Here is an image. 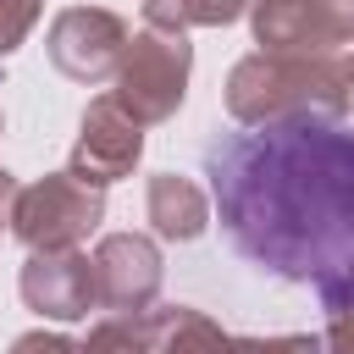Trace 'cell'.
<instances>
[{
	"mask_svg": "<svg viewBox=\"0 0 354 354\" xmlns=\"http://www.w3.org/2000/svg\"><path fill=\"white\" fill-rule=\"evenodd\" d=\"M210 183L243 260L310 282L321 304L354 293V138L332 116L260 122L210 144Z\"/></svg>",
	"mask_w": 354,
	"mask_h": 354,
	"instance_id": "cell-1",
	"label": "cell"
},
{
	"mask_svg": "<svg viewBox=\"0 0 354 354\" xmlns=\"http://www.w3.org/2000/svg\"><path fill=\"white\" fill-rule=\"evenodd\" d=\"M348 72L332 50H254L227 72V116L243 127L288 116H343Z\"/></svg>",
	"mask_w": 354,
	"mask_h": 354,
	"instance_id": "cell-2",
	"label": "cell"
},
{
	"mask_svg": "<svg viewBox=\"0 0 354 354\" xmlns=\"http://www.w3.org/2000/svg\"><path fill=\"white\" fill-rule=\"evenodd\" d=\"M188 72H194V44L171 28H138L122 50L116 66V100L149 127L177 116L183 94H188Z\"/></svg>",
	"mask_w": 354,
	"mask_h": 354,
	"instance_id": "cell-3",
	"label": "cell"
},
{
	"mask_svg": "<svg viewBox=\"0 0 354 354\" xmlns=\"http://www.w3.org/2000/svg\"><path fill=\"white\" fill-rule=\"evenodd\" d=\"M100 221H105V188L72 177V171H50V177L17 188V205H11V232L28 249H72Z\"/></svg>",
	"mask_w": 354,
	"mask_h": 354,
	"instance_id": "cell-4",
	"label": "cell"
},
{
	"mask_svg": "<svg viewBox=\"0 0 354 354\" xmlns=\"http://www.w3.org/2000/svg\"><path fill=\"white\" fill-rule=\"evenodd\" d=\"M127 22L105 6H66L50 22V61L72 83H111L127 50Z\"/></svg>",
	"mask_w": 354,
	"mask_h": 354,
	"instance_id": "cell-5",
	"label": "cell"
},
{
	"mask_svg": "<svg viewBox=\"0 0 354 354\" xmlns=\"http://www.w3.org/2000/svg\"><path fill=\"white\" fill-rule=\"evenodd\" d=\"M144 155V122L116 100V94H100L88 100L83 122H77V144H72V177L94 183V188H111L122 183Z\"/></svg>",
	"mask_w": 354,
	"mask_h": 354,
	"instance_id": "cell-6",
	"label": "cell"
},
{
	"mask_svg": "<svg viewBox=\"0 0 354 354\" xmlns=\"http://www.w3.org/2000/svg\"><path fill=\"white\" fill-rule=\"evenodd\" d=\"M254 44L266 50H332L354 44V0H254Z\"/></svg>",
	"mask_w": 354,
	"mask_h": 354,
	"instance_id": "cell-7",
	"label": "cell"
},
{
	"mask_svg": "<svg viewBox=\"0 0 354 354\" xmlns=\"http://www.w3.org/2000/svg\"><path fill=\"white\" fill-rule=\"evenodd\" d=\"M88 260H94V299H100V310L127 315V310H149L155 304L160 277H166L155 238H144V232H111V238L94 243Z\"/></svg>",
	"mask_w": 354,
	"mask_h": 354,
	"instance_id": "cell-8",
	"label": "cell"
},
{
	"mask_svg": "<svg viewBox=\"0 0 354 354\" xmlns=\"http://www.w3.org/2000/svg\"><path fill=\"white\" fill-rule=\"evenodd\" d=\"M22 304L44 321H83L100 299H94V260L72 249H28L22 266Z\"/></svg>",
	"mask_w": 354,
	"mask_h": 354,
	"instance_id": "cell-9",
	"label": "cell"
},
{
	"mask_svg": "<svg viewBox=\"0 0 354 354\" xmlns=\"http://www.w3.org/2000/svg\"><path fill=\"white\" fill-rule=\"evenodd\" d=\"M183 343H221V326L199 310H127L88 332V348H183Z\"/></svg>",
	"mask_w": 354,
	"mask_h": 354,
	"instance_id": "cell-10",
	"label": "cell"
},
{
	"mask_svg": "<svg viewBox=\"0 0 354 354\" xmlns=\"http://www.w3.org/2000/svg\"><path fill=\"white\" fill-rule=\"evenodd\" d=\"M149 227L171 243H194L205 227H210V199L194 177H177V171H155L149 177Z\"/></svg>",
	"mask_w": 354,
	"mask_h": 354,
	"instance_id": "cell-11",
	"label": "cell"
},
{
	"mask_svg": "<svg viewBox=\"0 0 354 354\" xmlns=\"http://www.w3.org/2000/svg\"><path fill=\"white\" fill-rule=\"evenodd\" d=\"M254 0H144V22L149 28H171V33H188V28H227L249 11Z\"/></svg>",
	"mask_w": 354,
	"mask_h": 354,
	"instance_id": "cell-12",
	"label": "cell"
},
{
	"mask_svg": "<svg viewBox=\"0 0 354 354\" xmlns=\"http://www.w3.org/2000/svg\"><path fill=\"white\" fill-rule=\"evenodd\" d=\"M39 11H44V0H0V55H11L33 33Z\"/></svg>",
	"mask_w": 354,
	"mask_h": 354,
	"instance_id": "cell-13",
	"label": "cell"
},
{
	"mask_svg": "<svg viewBox=\"0 0 354 354\" xmlns=\"http://www.w3.org/2000/svg\"><path fill=\"white\" fill-rule=\"evenodd\" d=\"M326 343L337 348V354H354V293H343V299H326Z\"/></svg>",
	"mask_w": 354,
	"mask_h": 354,
	"instance_id": "cell-14",
	"label": "cell"
},
{
	"mask_svg": "<svg viewBox=\"0 0 354 354\" xmlns=\"http://www.w3.org/2000/svg\"><path fill=\"white\" fill-rule=\"evenodd\" d=\"M11 205H17V177L0 166V238H6V221H11Z\"/></svg>",
	"mask_w": 354,
	"mask_h": 354,
	"instance_id": "cell-15",
	"label": "cell"
},
{
	"mask_svg": "<svg viewBox=\"0 0 354 354\" xmlns=\"http://www.w3.org/2000/svg\"><path fill=\"white\" fill-rule=\"evenodd\" d=\"M39 343H50V348H61V337H55V332H28V337H17V348H39Z\"/></svg>",
	"mask_w": 354,
	"mask_h": 354,
	"instance_id": "cell-16",
	"label": "cell"
},
{
	"mask_svg": "<svg viewBox=\"0 0 354 354\" xmlns=\"http://www.w3.org/2000/svg\"><path fill=\"white\" fill-rule=\"evenodd\" d=\"M343 72H348V94H354V55H348V61H343Z\"/></svg>",
	"mask_w": 354,
	"mask_h": 354,
	"instance_id": "cell-17",
	"label": "cell"
}]
</instances>
